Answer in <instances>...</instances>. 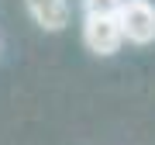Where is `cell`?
<instances>
[{"label": "cell", "instance_id": "6da1fadb", "mask_svg": "<svg viewBox=\"0 0 155 145\" xmlns=\"http://www.w3.org/2000/svg\"><path fill=\"white\" fill-rule=\"evenodd\" d=\"M117 21H121V31L127 42L134 45L155 42V4H148V0H124L117 11Z\"/></svg>", "mask_w": 155, "mask_h": 145}, {"label": "cell", "instance_id": "7a4b0ae2", "mask_svg": "<svg viewBox=\"0 0 155 145\" xmlns=\"http://www.w3.org/2000/svg\"><path fill=\"white\" fill-rule=\"evenodd\" d=\"M121 42H124V31L117 17H93V14L83 17V45L93 56H114Z\"/></svg>", "mask_w": 155, "mask_h": 145}, {"label": "cell", "instance_id": "3957f363", "mask_svg": "<svg viewBox=\"0 0 155 145\" xmlns=\"http://www.w3.org/2000/svg\"><path fill=\"white\" fill-rule=\"evenodd\" d=\"M24 7L45 31H62L69 24V0H24Z\"/></svg>", "mask_w": 155, "mask_h": 145}, {"label": "cell", "instance_id": "277c9868", "mask_svg": "<svg viewBox=\"0 0 155 145\" xmlns=\"http://www.w3.org/2000/svg\"><path fill=\"white\" fill-rule=\"evenodd\" d=\"M124 0H83V14H93V17H117Z\"/></svg>", "mask_w": 155, "mask_h": 145}]
</instances>
